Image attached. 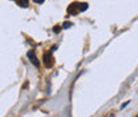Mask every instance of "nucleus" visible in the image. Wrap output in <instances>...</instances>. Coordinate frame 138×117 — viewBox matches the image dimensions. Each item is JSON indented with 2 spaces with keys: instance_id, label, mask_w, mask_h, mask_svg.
Segmentation results:
<instances>
[{
  "instance_id": "obj_10",
  "label": "nucleus",
  "mask_w": 138,
  "mask_h": 117,
  "mask_svg": "<svg viewBox=\"0 0 138 117\" xmlns=\"http://www.w3.org/2000/svg\"><path fill=\"white\" fill-rule=\"evenodd\" d=\"M137 117H138V116H137Z\"/></svg>"
},
{
  "instance_id": "obj_4",
  "label": "nucleus",
  "mask_w": 138,
  "mask_h": 117,
  "mask_svg": "<svg viewBox=\"0 0 138 117\" xmlns=\"http://www.w3.org/2000/svg\"><path fill=\"white\" fill-rule=\"evenodd\" d=\"M78 11L80 12H85V11L88 9V3H81V4H78Z\"/></svg>"
},
{
  "instance_id": "obj_2",
  "label": "nucleus",
  "mask_w": 138,
  "mask_h": 117,
  "mask_svg": "<svg viewBox=\"0 0 138 117\" xmlns=\"http://www.w3.org/2000/svg\"><path fill=\"white\" fill-rule=\"evenodd\" d=\"M44 63H45L47 67H52V65H53V60H52L51 53H45L44 55Z\"/></svg>"
},
{
  "instance_id": "obj_1",
  "label": "nucleus",
  "mask_w": 138,
  "mask_h": 117,
  "mask_svg": "<svg viewBox=\"0 0 138 117\" xmlns=\"http://www.w3.org/2000/svg\"><path fill=\"white\" fill-rule=\"evenodd\" d=\"M27 56L29 57V61L33 64V67H36V68L40 67V63H39V60H37V57L34 56V51H33V49L28 51V52H27Z\"/></svg>"
},
{
  "instance_id": "obj_6",
  "label": "nucleus",
  "mask_w": 138,
  "mask_h": 117,
  "mask_svg": "<svg viewBox=\"0 0 138 117\" xmlns=\"http://www.w3.org/2000/svg\"><path fill=\"white\" fill-rule=\"evenodd\" d=\"M63 29V27L61 25H56V27H53V32L55 33H60V31Z\"/></svg>"
},
{
  "instance_id": "obj_3",
  "label": "nucleus",
  "mask_w": 138,
  "mask_h": 117,
  "mask_svg": "<svg viewBox=\"0 0 138 117\" xmlns=\"http://www.w3.org/2000/svg\"><path fill=\"white\" fill-rule=\"evenodd\" d=\"M16 4H19L21 8H27L28 7V0H16Z\"/></svg>"
},
{
  "instance_id": "obj_5",
  "label": "nucleus",
  "mask_w": 138,
  "mask_h": 117,
  "mask_svg": "<svg viewBox=\"0 0 138 117\" xmlns=\"http://www.w3.org/2000/svg\"><path fill=\"white\" fill-rule=\"evenodd\" d=\"M63 27L64 29H68V28H70V27H73V23H70V21H65V23H63Z\"/></svg>"
},
{
  "instance_id": "obj_7",
  "label": "nucleus",
  "mask_w": 138,
  "mask_h": 117,
  "mask_svg": "<svg viewBox=\"0 0 138 117\" xmlns=\"http://www.w3.org/2000/svg\"><path fill=\"white\" fill-rule=\"evenodd\" d=\"M129 104H130V101H125V103H124V104H122V105H121V109H124V108H126V107H128V105H129Z\"/></svg>"
},
{
  "instance_id": "obj_8",
  "label": "nucleus",
  "mask_w": 138,
  "mask_h": 117,
  "mask_svg": "<svg viewBox=\"0 0 138 117\" xmlns=\"http://www.w3.org/2000/svg\"><path fill=\"white\" fill-rule=\"evenodd\" d=\"M36 4H44V0H34Z\"/></svg>"
},
{
  "instance_id": "obj_9",
  "label": "nucleus",
  "mask_w": 138,
  "mask_h": 117,
  "mask_svg": "<svg viewBox=\"0 0 138 117\" xmlns=\"http://www.w3.org/2000/svg\"><path fill=\"white\" fill-rule=\"evenodd\" d=\"M57 49V45H53L52 48H51V52H55V51Z\"/></svg>"
}]
</instances>
